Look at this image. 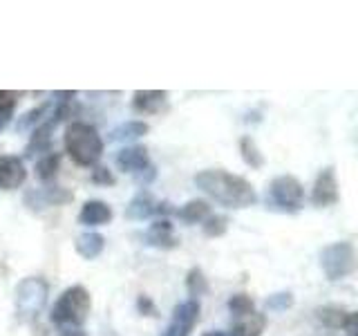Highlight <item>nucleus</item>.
Instances as JSON below:
<instances>
[{
  "label": "nucleus",
  "mask_w": 358,
  "mask_h": 336,
  "mask_svg": "<svg viewBox=\"0 0 358 336\" xmlns=\"http://www.w3.org/2000/svg\"><path fill=\"white\" fill-rule=\"evenodd\" d=\"M50 285L38 276H29L16 285V314L22 321L36 318L48 305Z\"/></svg>",
  "instance_id": "4"
},
{
  "label": "nucleus",
  "mask_w": 358,
  "mask_h": 336,
  "mask_svg": "<svg viewBox=\"0 0 358 336\" xmlns=\"http://www.w3.org/2000/svg\"><path fill=\"white\" fill-rule=\"evenodd\" d=\"M338 200H341V193H338V182H336V168L324 166L316 177V184H313L311 204L324 209V206H334Z\"/></svg>",
  "instance_id": "7"
},
{
  "label": "nucleus",
  "mask_w": 358,
  "mask_h": 336,
  "mask_svg": "<svg viewBox=\"0 0 358 336\" xmlns=\"http://www.w3.org/2000/svg\"><path fill=\"white\" fill-rule=\"evenodd\" d=\"M204 336H229L227 332H206Z\"/></svg>",
  "instance_id": "35"
},
{
  "label": "nucleus",
  "mask_w": 358,
  "mask_h": 336,
  "mask_svg": "<svg viewBox=\"0 0 358 336\" xmlns=\"http://www.w3.org/2000/svg\"><path fill=\"white\" fill-rule=\"evenodd\" d=\"M289 307H294V294L291 291H278L266 298V309L268 312H287Z\"/></svg>",
  "instance_id": "28"
},
{
  "label": "nucleus",
  "mask_w": 358,
  "mask_h": 336,
  "mask_svg": "<svg viewBox=\"0 0 358 336\" xmlns=\"http://www.w3.org/2000/svg\"><path fill=\"white\" fill-rule=\"evenodd\" d=\"M264 328H266V314L253 312V314H249V316L240 318L233 325V330L227 334L229 336H262Z\"/></svg>",
  "instance_id": "18"
},
{
  "label": "nucleus",
  "mask_w": 358,
  "mask_h": 336,
  "mask_svg": "<svg viewBox=\"0 0 358 336\" xmlns=\"http://www.w3.org/2000/svg\"><path fill=\"white\" fill-rule=\"evenodd\" d=\"M175 213L179 216V220L186 222V224H199L210 216V206H208L206 200H190L182 209H177Z\"/></svg>",
  "instance_id": "21"
},
{
  "label": "nucleus",
  "mask_w": 358,
  "mask_h": 336,
  "mask_svg": "<svg viewBox=\"0 0 358 336\" xmlns=\"http://www.w3.org/2000/svg\"><path fill=\"white\" fill-rule=\"evenodd\" d=\"M92 298L83 285L67 287L50 312V321L65 330H81V325L90 318Z\"/></svg>",
  "instance_id": "3"
},
{
  "label": "nucleus",
  "mask_w": 358,
  "mask_h": 336,
  "mask_svg": "<svg viewBox=\"0 0 358 336\" xmlns=\"http://www.w3.org/2000/svg\"><path fill=\"white\" fill-rule=\"evenodd\" d=\"M240 153H242V160L246 166H251V168H262L264 166V155L257 150V144L253 137H242L240 139Z\"/></svg>",
  "instance_id": "25"
},
{
  "label": "nucleus",
  "mask_w": 358,
  "mask_h": 336,
  "mask_svg": "<svg viewBox=\"0 0 358 336\" xmlns=\"http://www.w3.org/2000/svg\"><path fill=\"white\" fill-rule=\"evenodd\" d=\"M320 267H322L324 276H327V280H331V283L354 274V269H356L354 244L347 240H341V242H331L327 246H322Z\"/></svg>",
  "instance_id": "5"
},
{
  "label": "nucleus",
  "mask_w": 358,
  "mask_h": 336,
  "mask_svg": "<svg viewBox=\"0 0 358 336\" xmlns=\"http://www.w3.org/2000/svg\"><path fill=\"white\" fill-rule=\"evenodd\" d=\"M18 92H11V90H0V132H3L11 117H14V110L18 104Z\"/></svg>",
  "instance_id": "24"
},
{
  "label": "nucleus",
  "mask_w": 358,
  "mask_h": 336,
  "mask_svg": "<svg viewBox=\"0 0 358 336\" xmlns=\"http://www.w3.org/2000/svg\"><path fill=\"white\" fill-rule=\"evenodd\" d=\"M143 242L148 246H155V249H175L179 244V240L175 238L173 224L168 218L155 220L148 229L143 233Z\"/></svg>",
  "instance_id": "13"
},
{
  "label": "nucleus",
  "mask_w": 358,
  "mask_h": 336,
  "mask_svg": "<svg viewBox=\"0 0 358 336\" xmlns=\"http://www.w3.org/2000/svg\"><path fill=\"white\" fill-rule=\"evenodd\" d=\"M27 168L16 155H0V190H16L25 184Z\"/></svg>",
  "instance_id": "9"
},
{
  "label": "nucleus",
  "mask_w": 358,
  "mask_h": 336,
  "mask_svg": "<svg viewBox=\"0 0 358 336\" xmlns=\"http://www.w3.org/2000/svg\"><path fill=\"white\" fill-rule=\"evenodd\" d=\"M266 204L285 213L300 211L302 204H305V188H302L300 179L294 175L273 177L266 190Z\"/></svg>",
  "instance_id": "6"
},
{
  "label": "nucleus",
  "mask_w": 358,
  "mask_h": 336,
  "mask_svg": "<svg viewBox=\"0 0 358 336\" xmlns=\"http://www.w3.org/2000/svg\"><path fill=\"white\" fill-rule=\"evenodd\" d=\"M74 195L67 188L61 186H45V188H31L25 193V206L31 211H43L50 206H63L72 202Z\"/></svg>",
  "instance_id": "8"
},
{
  "label": "nucleus",
  "mask_w": 358,
  "mask_h": 336,
  "mask_svg": "<svg viewBox=\"0 0 358 336\" xmlns=\"http://www.w3.org/2000/svg\"><path fill=\"white\" fill-rule=\"evenodd\" d=\"M148 130H150V126L145 121H126L112 130L108 139L110 141H132V139L143 137Z\"/></svg>",
  "instance_id": "22"
},
{
  "label": "nucleus",
  "mask_w": 358,
  "mask_h": 336,
  "mask_svg": "<svg viewBox=\"0 0 358 336\" xmlns=\"http://www.w3.org/2000/svg\"><path fill=\"white\" fill-rule=\"evenodd\" d=\"M115 164L119 171L132 173V175H139L148 166H152L148 150H145L143 146H126V148H121L115 157Z\"/></svg>",
  "instance_id": "11"
},
{
  "label": "nucleus",
  "mask_w": 358,
  "mask_h": 336,
  "mask_svg": "<svg viewBox=\"0 0 358 336\" xmlns=\"http://www.w3.org/2000/svg\"><path fill=\"white\" fill-rule=\"evenodd\" d=\"M197 321H199V300L188 298L184 302H179V305H175L171 323H177V325H182V328L193 332Z\"/></svg>",
  "instance_id": "19"
},
{
  "label": "nucleus",
  "mask_w": 358,
  "mask_h": 336,
  "mask_svg": "<svg viewBox=\"0 0 358 336\" xmlns=\"http://www.w3.org/2000/svg\"><path fill=\"white\" fill-rule=\"evenodd\" d=\"M186 289H188V294L193 296L195 300H197V296L208 294V280H206L204 272H201L199 267H193L186 274Z\"/></svg>",
  "instance_id": "26"
},
{
  "label": "nucleus",
  "mask_w": 358,
  "mask_h": 336,
  "mask_svg": "<svg viewBox=\"0 0 358 336\" xmlns=\"http://www.w3.org/2000/svg\"><path fill=\"white\" fill-rule=\"evenodd\" d=\"M65 153L72 157L76 166H94L103 155V139L94 126L85 121H70L65 128Z\"/></svg>",
  "instance_id": "2"
},
{
  "label": "nucleus",
  "mask_w": 358,
  "mask_h": 336,
  "mask_svg": "<svg viewBox=\"0 0 358 336\" xmlns=\"http://www.w3.org/2000/svg\"><path fill=\"white\" fill-rule=\"evenodd\" d=\"M59 126V123L54 121V117H48L41 126H36L31 130V139L29 144L25 146V157L29 160H36V155L41 153H50V144H52V130Z\"/></svg>",
  "instance_id": "14"
},
{
  "label": "nucleus",
  "mask_w": 358,
  "mask_h": 336,
  "mask_svg": "<svg viewBox=\"0 0 358 336\" xmlns=\"http://www.w3.org/2000/svg\"><path fill=\"white\" fill-rule=\"evenodd\" d=\"M229 312L235 318H244L255 312V302L249 294H235L229 298Z\"/></svg>",
  "instance_id": "27"
},
{
  "label": "nucleus",
  "mask_w": 358,
  "mask_h": 336,
  "mask_svg": "<svg viewBox=\"0 0 358 336\" xmlns=\"http://www.w3.org/2000/svg\"><path fill=\"white\" fill-rule=\"evenodd\" d=\"M157 209H159V202L152 197L150 190H139L137 195L130 200V204L126 206V218L134 222H143L152 216H157Z\"/></svg>",
  "instance_id": "15"
},
{
  "label": "nucleus",
  "mask_w": 358,
  "mask_h": 336,
  "mask_svg": "<svg viewBox=\"0 0 358 336\" xmlns=\"http://www.w3.org/2000/svg\"><path fill=\"white\" fill-rule=\"evenodd\" d=\"M59 166H61V155L59 153H48L43 155L41 160L36 162V175L41 182H52L59 173Z\"/></svg>",
  "instance_id": "23"
},
{
  "label": "nucleus",
  "mask_w": 358,
  "mask_h": 336,
  "mask_svg": "<svg viewBox=\"0 0 358 336\" xmlns=\"http://www.w3.org/2000/svg\"><path fill=\"white\" fill-rule=\"evenodd\" d=\"M195 186L227 209H246L257 204V193L249 179L222 168H208L193 177Z\"/></svg>",
  "instance_id": "1"
},
{
  "label": "nucleus",
  "mask_w": 358,
  "mask_h": 336,
  "mask_svg": "<svg viewBox=\"0 0 358 336\" xmlns=\"http://www.w3.org/2000/svg\"><path fill=\"white\" fill-rule=\"evenodd\" d=\"M316 318L329 330H347L356 332V314L347 312L338 305H320L316 307Z\"/></svg>",
  "instance_id": "10"
},
{
  "label": "nucleus",
  "mask_w": 358,
  "mask_h": 336,
  "mask_svg": "<svg viewBox=\"0 0 358 336\" xmlns=\"http://www.w3.org/2000/svg\"><path fill=\"white\" fill-rule=\"evenodd\" d=\"M61 336H87V334L83 330H65Z\"/></svg>",
  "instance_id": "34"
},
{
  "label": "nucleus",
  "mask_w": 358,
  "mask_h": 336,
  "mask_svg": "<svg viewBox=\"0 0 358 336\" xmlns=\"http://www.w3.org/2000/svg\"><path fill=\"white\" fill-rule=\"evenodd\" d=\"M115 211L110 204L101 200H87L81 213H78V222L85 224V227H101V224H110Z\"/></svg>",
  "instance_id": "16"
},
{
  "label": "nucleus",
  "mask_w": 358,
  "mask_h": 336,
  "mask_svg": "<svg viewBox=\"0 0 358 336\" xmlns=\"http://www.w3.org/2000/svg\"><path fill=\"white\" fill-rule=\"evenodd\" d=\"M52 112H54V99H50V101H45V104H41V106H36V108L27 110L25 115H22V117L18 119L16 130H18V132H25V130H29V128L41 126V123L45 121V117H52Z\"/></svg>",
  "instance_id": "20"
},
{
  "label": "nucleus",
  "mask_w": 358,
  "mask_h": 336,
  "mask_svg": "<svg viewBox=\"0 0 358 336\" xmlns=\"http://www.w3.org/2000/svg\"><path fill=\"white\" fill-rule=\"evenodd\" d=\"M168 106L166 90H137L132 94V110L139 115H159Z\"/></svg>",
  "instance_id": "12"
},
{
  "label": "nucleus",
  "mask_w": 358,
  "mask_h": 336,
  "mask_svg": "<svg viewBox=\"0 0 358 336\" xmlns=\"http://www.w3.org/2000/svg\"><path fill=\"white\" fill-rule=\"evenodd\" d=\"M204 233L208 235V238H220V235H224L227 233V229H229V220L224 218V216H208L206 220H204Z\"/></svg>",
  "instance_id": "29"
},
{
  "label": "nucleus",
  "mask_w": 358,
  "mask_h": 336,
  "mask_svg": "<svg viewBox=\"0 0 358 336\" xmlns=\"http://www.w3.org/2000/svg\"><path fill=\"white\" fill-rule=\"evenodd\" d=\"M137 309H139V314H143V316H150V318H157V316H159V309H157V305L152 302V298H150V296H145V294H141V296L137 298Z\"/></svg>",
  "instance_id": "31"
},
{
  "label": "nucleus",
  "mask_w": 358,
  "mask_h": 336,
  "mask_svg": "<svg viewBox=\"0 0 358 336\" xmlns=\"http://www.w3.org/2000/svg\"><path fill=\"white\" fill-rule=\"evenodd\" d=\"M74 249L76 253L85 258V260H94L106 249V238L101 233H94V231H87V233H81L74 242Z\"/></svg>",
  "instance_id": "17"
},
{
  "label": "nucleus",
  "mask_w": 358,
  "mask_h": 336,
  "mask_svg": "<svg viewBox=\"0 0 358 336\" xmlns=\"http://www.w3.org/2000/svg\"><path fill=\"white\" fill-rule=\"evenodd\" d=\"M90 179H92V184H96V186H115L117 184V177L112 175V171L106 166H94Z\"/></svg>",
  "instance_id": "30"
},
{
  "label": "nucleus",
  "mask_w": 358,
  "mask_h": 336,
  "mask_svg": "<svg viewBox=\"0 0 358 336\" xmlns=\"http://www.w3.org/2000/svg\"><path fill=\"white\" fill-rule=\"evenodd\" d=\"M155 175H157L155 166H148V168H145L143 173H139V175H137V182L145 186V184H150V182H152V179H155Z\"/></svg>",
  "instance_id": "33"
},
{
  "label": "nucleus",
  "mask_w": 358,
  "mask_h": 336,
  "mask_svg": "<svg viewBox=\"0 0 358 336\" xmlns=\"http://www.w3.org/2000/svg\"><path fill=\"white\" fill-rule=\"evenodd\" d=\"M162 336H190V330L182 328V325H177V323H171L168 328L164 330Z\"/></svg>",
  "instance_id": "32"
}]
</instances>
